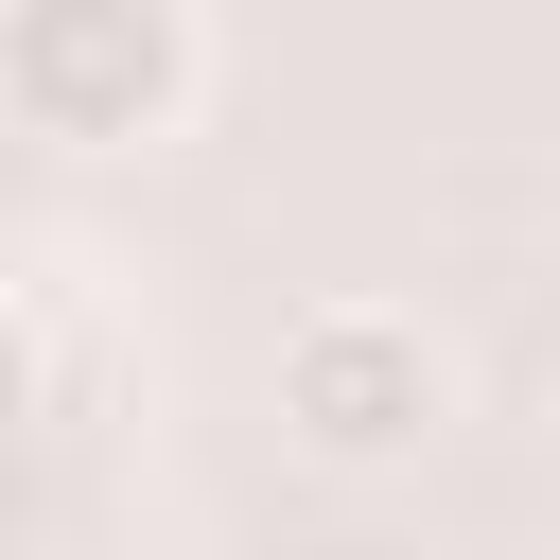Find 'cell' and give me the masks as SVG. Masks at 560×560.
Wrapping results in <instances>:
<instances>
[{
	"instance_id": "1",
	"label": "cell",
	"mask_w": 560,
	"mask_h": 560,
	"mask_svg": "<svg viewBox=\"0 0 560 560\" xmlns=\"http://www.w3.org/2000/svg\"><path fill=\"white\" fill-rule=\"evenodd\" d=\"M192 88H210L192 0H0V122L52 158H140L192 122Z\"/></svg>"
},
{
	"instance_id": "2",
	"label": "cell",
	"mask_w": 560,
	"mask_h": 560,
	"mask_svg": "<svg viewBox=\"0 0 560 560\" xmlns=\"http://www.w3.org/2000/svg\"><path fill=\"white\" fill-rule=\"evenodd\" d=\"M438 420H455V350H438L420 315L315 298V315L280 332V438H298L315 472H402Z\"/></svg>"
},
{
	"instance_id": "3",
	"label": "cell",
	"mask_w": 560,
	"mask_h": 560,
	"mask_svg": "<svg viewBox=\"0 0 560 560\" xmlns=\"http://www.w3.org/2000/svg\"><path fill=\"white\" fill-rule=\"evenodd\" d=\"M35 385H52V350H35V315H18V298H0V438H18V420H35Z\"/></svg>"
}]
</instances>
